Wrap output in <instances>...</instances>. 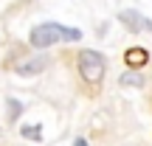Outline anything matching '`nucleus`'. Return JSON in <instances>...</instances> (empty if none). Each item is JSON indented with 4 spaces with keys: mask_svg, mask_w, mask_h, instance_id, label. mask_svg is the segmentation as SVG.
I'll list each match as a JSON object with an SVG mask.
<instances>
[{
    "mask_svg": "<svg viewBox=\"0 0 152 146\" xmlns=\"http://www.w3.org/2000/svg\"><path fill=\"white\" fill-rule=\"evenodd\" d=\"M82 31L79 28H71V25H59V39H68V42H73V39H79Z\"/></svg>",
    "mask_w": 152,
    "mask_h": 146,
    "instance_id": "6",
    "label": "nucleus"
},
{
    "mask_svg": "<svg viewBox=\"0 0 152 146\" xmlns=\"http://www.w3.org/2000/svg\"><path fill=\"white\" fill-rule=\"evenodd\" d=\"M6 110H9V118L14 121V118H20V113H23V104L17 101V98H9V101H6Z\"/></svg>",
    "mask_w": 152,
    "mask_h": 146,
    "instance_id": "7",
    "label": "nucleus"
},
{
    "mask_svg": "<svg viewBox=\"0 0 152 146\" xmlns=\"http://www.w3.org/2000/svg\"><path fill=\"white\" fill-rule=\"evenodd\" d=\"M45 65H48V59H45V56H37V59H28V62H23V65H17V73L20 76H34V73H42Z\"/></svg>",
    "mask_w": 152,
    "mask_h": 146,
    "instance_id": "5",
    "label": "nucleus"
},
{
    "mask_svg": "<svg viewBox=\"0 0 152 146\" xmlns=\"http://www.w3.org/2000/svg\"><path fill=\"white\" fill-rule=\"evenodd\" d=\"M59 39V23H42L31 31V45L34 48H48Z\"/></svg>",
    "mask_w": 152,
    "mask_h": 146,
    "instance_id": "2",
    "label": "nucleus"
},
{
    "mask_svg": "<svg viewBox=\"0 0 152 146\" xmlns=\"http://www.w3.org/2000/svg\"><path fill=\"white\" fill-rule=\"evenodd\" d=\"M104 56L96 54V51H82L79 54V73L85 81H90V84H96V81L104 79Z\"/></svg>",
    "mask_w": 152,
    "mask_h": 146,
    "instance_id": "1",
    "label": "nucleus"
},
{
    "mask_svg": "<svg viewBox=\"0 0 152 146\" xmlns=\"http://www.w3.org/2000/svg\"><path fill=\"white\" fill-rule=\"evenodd\" d=\"M73 146H87V141H82V138H79V141H76Z\"/></svg>",
    "mask_w": 152,
    "mask_h": 146,
    "instance_id": "10",
    "label": "nucleus"
},
{
    "mask_svg": "<svg viewBox=\"0 0 152 146\" xmlns=\"http://www.w3.org/2000/svg\"><path fill=\"white\" fill-rule=\"evenodd\" d=\"M124 62H127L130 70H141V68L149 62V54H147V48H138V45H135V48H130L124 54Z\"/></svg>",
    "mask_w": 152,
    "mask_h": 146,
    "instance_id": "4",
    "label": "nucleus"
},
{
    "mask_svg": "<svg viewBox=\"0 0 152 146\" xmlns=\"http://www.w3.org/2000/svg\"><path fill=\"white\" fill-rule=\"evenodd\" d=\"M121 84H124V87H141L144 79L138 73H124V76H121Z\"/></svg>",
    "mask_w": 152,
    "mask_h": 146,
    "instance_id": "8",
    "label": "nucleus"
},
{
    "mask_svg": "<svg viewBox=\"0 0 152 146\" xmlns=\"http://www.w3.org/2000/svg\"><path fill=\"white\" fill-rule=\"evenodd\" d=\"M118 20L124 23V28H130V31H152V20H149V17H144L141 11H135V9L121 11Z\"/></svg>",
    "mask_w": 152,
    "mask_h": 146,
    "instance_id": "3",
    "label": "nucleus"
},
{
    "mask_svg": "<svg viewBox=\"0 0 152 146\" xmlns=\"http://www.w3.org/2000/svg\"><path fill=\"white\" fill-rule=\"evenodd\" d=\"M23 138H31V141H42V126H23Z\"/></svg>",
    "mask_w": 152,
    "mask_h": 146,
    "instance_id": "9",
    "label": "nucleus"
}]
</instances>
